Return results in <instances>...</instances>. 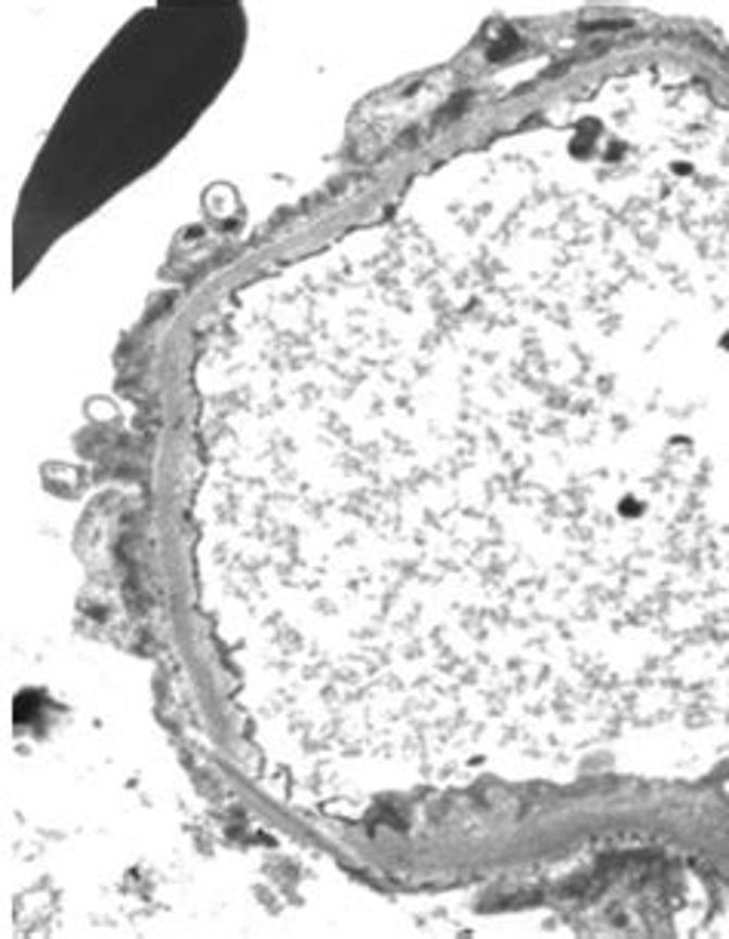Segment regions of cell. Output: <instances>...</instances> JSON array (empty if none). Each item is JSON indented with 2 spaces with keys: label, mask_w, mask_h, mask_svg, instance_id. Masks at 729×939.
Returning a JSON list of instances; mask_svg holds the SVG:
<instances>
[{
  "label": "cell",
  "mask_w": 729,
  "mask_h": 939,
  "mask_svg": "<svg viewBox=\"0 0 729 939\" xmlns=\"http://www.w3.org/2000/svg\"><path fill=\"white\" fill-rule=\"evenodd\" d=\"M228 663L422 782L729 755V158L564 117L238 287L194 376Z\"/></svg>",
  "instance_id": "cell-1"
}]
</instances>
